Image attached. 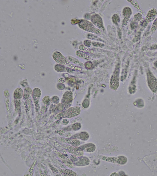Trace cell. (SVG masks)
<instances>
[{
	"label": "cell",
	"mask_w": 157,
	"mask_h": 176,
	"mask_svg": "<svg viewBox=\"0 0 157 176\" xmlns=\"http://www.w3.org/2000/svg\"><path fill=\"white\" fill-rule=\"evenodd\" d=\"M23 94V92L22 89H17L14 92V98L16 99H20L22 98Z\"/></svg>",
	"instance_id": "13"
},
{
	"label": "cell",
	"mask_w": 157,
	"mask_h": 176,
	"mask_svg": "<svg viewBox=\"0 0 157 176\" xmlns=\"http://www.w3.org/2000/svg\"><path fill=\"white\" fill-rule=\"evenodd\" d=\"M41 95L40 90L36 88L33 90V100H38Z\"/></svg>",
	"instance_id": "12"
},
{
	"label": "cell",
	"mask_w": 157,
	"mask_h": 176,
	"mask_svg": "<svg viewBox=\"0 0 157 176\" xmlns=\"http://www.w3.org/2000/svg\"><path fill=\"white\" fill-rule=\"evenodd\" d=\"M53 58L57 63L60 64L66 65L68 67L74 69L75 67L68 62L60 53L56 52L53 55Z\"/></svg>",
	"instance_id": "2"
},
{
	"label": "cell",
	"mask_w": 157,
	"mask_h": 176,
	"mask_svg": "<svg viewBox=\"0 0 157 176\" xmlns=\"http://www.w3.org/2000/svg\"><path fill=\"white\" fill-rule=\"evenodd\" d=\"M119 175V174L118 173H117L116 172H113L110 175V176H118Z\"/></svg>",
	"instance_id": "26"
},
{
	"label": "cell",
	"mask_w": 157,
	"mask_h": 176,
	"mask_svg": "<svg viewBox=\"0 0 157 176\" xmlns=\"http://www.w3.org/2000/svg\"><path fill=\"white\" fill-rule=\"evenodd\" d=\"M73 100L72 93L70 92H65L64 95L62 102L65 106H69L71 104Z\"/></svg>",
	"instance_id": "8"
},
{
	"label": "cell",
	"mask_w": 157,
	"mask_h": 176,
	"mask_svg": "<svg viewBox=\"0 0 157 176\" xmlns=\"http://www.w3.org/2000/svg\"><path fill=\"white\" fill-rule=\"evenodd\" d=\"M80 148L83 151L87 152H93L96 149L95 145L92 143L86 144L81 146Z\"/></svg>",
	"instance_id": "9"
},
{
	"label": "cell",
	"mask_w": 157,
	"mask_h": 176,
	"mask_svg": "<svg viewBox=\"0 0 157 176\" xmlns=\"http://www.w3.org/2000/svg\"><path fill=\"white\" fill-rule=\"evenodd\" d=\"M80 107H74L68 109L65 112L63 116L65 118H71L78 116L80 113Z\"/></svg>",
	"instance_id": "3"
},
{
	"label": "cell",
	"mask_w": 157,
	"mask_h": 176,
	"mask_svg": "<svg viewBox=\"0 0 157 176\" xmlns=\"http://www.w3.org/2000/svg\"><path fill=\"white\" fill-rule=\"evenodd\" d=\"M81 126L80 124L78 123H77L74 124L73 126V129L75 130H78L80 129L81 128Z\"/></svg>",
	"instance_id": "23"
},
{
	"label": "cell",
	"mask_w": 157,
	"mask_h": 176,
	"mask_svg": "<svg viewBox=\"0 0 157 176\" xmlns=\"http://www.w3.org/2000/svg\"><path fill=\"white\" fill-rule=\"evenodd\" d=\"M156 10L155 9H152L149 10L146 17L144 25H147L149 23L153 21L156 17Z\"/></svg>",
	"instance_id": "6"
},
{
	"label": "cell",
	"mask_w": 157,
	"mask_h": 176,
	"mask_svg": "<svg viewBox=\"0 0 157 176\" xmlns=\"http://www.w3.org/2000/svg\"><path fill=\"white\" fill-rule=\"evenodd\" d=\"M118 164L125 165L127 162V159L124 156H119L118 157Z\"/></svg>",
	"instance_id": "16"
},
{
	"label": "cell",
	"mask_w": 157,
	"mask_h": 176,
	"mask_svg": "<svg viewBox=\"0 0 157 176\" xmlns=\"http://www.w3.org/2000/svg\"><path fill=\"white\" fill-rule=\"evenodd\" d=\"M71 160H72L73 161H74L77 160V157H76L74 155L71 156Z\"/></svg>",
	"instance_id": "25"
},
{
	"label": "cell",
	"mask_w": 157,
	"mask_h": 176,
	"mask_svg": "<svg viewBox=\"0 0 157 176\" xmlns=\"http://www.w3.org/2000/svg\"><path fill=\"white\" fill-rule=\"evenodd\" d=\"M131 13V11L130 9L128 7H127L125 8L123 11V14L125 17H129L130 16Z\"/></svg>",
	"instance_id": "18"
},
{
	"label": "cell",
	"mask_w": 157,
	"mask_h": 176,
	"mask_svg": "<svg viewBox=\"0 0 157 176\" xmlns=\"http://www.w3.org/2000/svg\"><path fill=\"white\" fill-rule=\"evenodd\" d=\"M157 30V19L155 20L152 25L150 33H153V32Z\"/></svg>",
	"instance_id": "19"
},
{
	"label": "cell",
	"mask_w": 157,
	"mask_h": 176,
	"mask_svg": "<svg viewBox=\"0 0 157 176\" xmlns=\"http://www.w3.org/2000/svg\"><path fill=\"white\" fill-rule=\"evenodd\" d=\"M112 20L114 23L117 24L119 22V19L117 14L114 15L112 18Z\"/></svg>",
	"instance_id": "22"
},
{
	"label": "cell",
	"mask_w": 157,
	"mask_h": 176,
	"mask_svg": "<svg viewBox=\"0 0 157 176\" xmlns=\"http://www.w3.org/2000/svg\"><path fill=\"white\" fill-rule=\"evenodd\" d=\"M67 143L70 144L74 147H77L80 145V141L77 139H71L67 141Z\"/></svg>",
	"instance_id": "14"
},
{
	"label": "cell",
	"mask_w": 157,
	"mask_h": 176,
	"mask_svg": "<svg viewBox=\"0 0 157 176\" xmlns=\"http://www.w3.org/2000/svg\"><path fill=\"white\" fill-rule=\"evenodd\" d=\"M79 23V27L82 29L87 31L93 33L98 34L100 33V31L98 29L94 26L90 22L85 20H81Z\"/></svg>",
	"instance_id": "1"
},
{
	"label": "cell",
	"mask_w": 157,
	"mask_h": 176,
	"mask_svg": "<svg viewBox=\"0 0 157 176\" xmlns=\"http://www.w3.org/2000/svg\"><path fill=\"white\" fill-rule=\"evenodd\" d=\"M62 175L64 176H77L76 173L74 171L69 169L61 170L60 171Z\"/></svg>",
	"instance_id": "11"
},
{
	"label": "cell",
	"mask_w": 157,
	"mask_h": 176,
	"mask_svg": "<svg viewBox=\"0 0 157 176\" xmlns=\"http://www.w3.org/2000/svg\"><path fill=\"white\" fill-rule=\"evenodd\" d=\"M67 150L68 152L71 153L77 157H81L83 155V151L80 148L68 146Z\"/></svg>",
	"instance_id": "7"
},
{
	"label": "cell",
	"mask_w": 157,
	"mask_h": 176,
	"mask_svg": "<svg viewBox=\"0 0 157 176\" xmlns=\"http://www.w3.org/2000/svg\"><path fill=\"white\" fill-rule=\"evenodd\" d=\"M55 69L58 72H62L64 71L65 67L63 66L60 65H56Z\"/></svg>",
	"instance_id": "20"
},
{
	"label": "cell",
	"mask_w": 157,
	"mask_h": 176,
	"mask_svg": "<svg viewBox=\"0 0 157 176\" xmlns=\"http://www.w3.org/2000/svg\"><path fill=\"white\" fill-rule=\"evenodd\" d=\"M91 21L96 26L101 29L104 28L102 19L98 14L93 15L91 17Z\"/></svg>",
	"instance_id": "5"
},
{
	"label": "cell",
	"mask_w": 157,
	"mask_h": 176,
	"mask_svg": "<svg viewBox=\"0 0 157 176\" xmlns=\"http://www.w3.org/2000/svg\"><path fill=\"white\" fill-rule=\"evenodd\" d=\"M44 103L47 105L50 104V97L46 96L45 97L43 100Z\"/></svg>",
	"instance_id": "21"
},
{
	"label": "cell",
	"mask_w": 157,
	"mask_h": 176,
	"mask_svg": "<svg viewBox=\"0 0 157 176\" xmlns=\"http://www.w3.org/2000/svg\"><path fill=\"white\" fill-rule=\"evenodd\" d=\"M32 91L31 89L29 88H27L24 90V98H28L31 97L32 95Z\"/></svg>",
	"instance_id": "15"
},
{
	"label": "cell",
	"mask_w": 157,
	"mask_h": 176,
	"mask_svg": "<svg viewBox=\"0 0 157 176\" xmlns=\"http://www.w3.org/2000/svg\"><path fill=\"white\" fill-rule=\"evenodd\" d=\"M89 137V135L86 132H82L80 134V138L82 140L84 141L87 140H88Z\"/></svg>",
	"instance_id": "17"
},
{
	"label": "cell",
	"mask_w": 157,
	"mask_h": 176,
	"mask_svg": "<svg viewBox=\"0 0 157 176\" xmlns=\"http://www.w3.org/2000/svg\"><path fill=\"white\" fill-rule=\"evenodd\" d=\"M58 98L57 97H53L52 98V101L53 102H55V103H58V101H56V100H59V99H58Z\"/></svg>",
	"instance_id": "24"
},
{
	"label": "cell",
	"mask_w": 157,
	"mask_h": 176,
	"mask_svg": "<svg viewBox=\"0 0 157 176\" xmlns=\"http://www.w3.org/2000/svg\"><path fill=\"white\" fill-rule=\"evenodd\" d=\"M98 157L99 158L101 159L102 160L106 161L108 162H112L114 163L118 164V157H106L105 156H103L99 155Z\"/></svg>",
	"instance_id": "10"
},
{
	"label": "cell",
	"mask_w": 157,
	"mask_h": 176,
	"mask_svg": "<svg viewBox=\"0 0 157 176\" xmlns=\"http://www.w3.org/2000/svg\"><path fill=\"white\" fill-rule=\"evenodd\" d=\"M119 85V76L118 72H115L111 78L110 86L113 90H116Z\"/></svg>",
	"instance_id": "4"
}]
</instances>
